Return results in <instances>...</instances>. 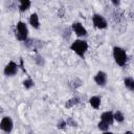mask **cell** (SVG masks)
<instances>
[{"instance_id":"8fae6325","label":"cell","mask_w":134,"mask_h":134,"mask_svg":"<svg viewBox=\"0 0 134 134\" xmlns=\"http://www.w3.org/2000/svg\"><path fill=\"white\" fill-rule=\"evenodd\" d=\"M124 83H125V86H126L128 89H130L131 91H134V80H133V79L127 77V79H125Z\"/></svg>"},{"instance_id":"8992f818","label":"cell","mask_w":134,"mask_h":134,"mask_svg":"<svg viewBox=\"0 0 134 134\" xmlns=\"http://www.w3.org/2000/svg\"><path fill=\"white\" fill-rule=\"evenodd\" d=\"M93 23L97 28H106V26H107L106 20L99 15H94L93 16Z\"/></svg>"},{"instance_id":"9c48e42d","label":"cell","mask_w":134,"mask_h":134,"mask_svg":"<svg viewBox=\"0 0 134 134\" xmlns=\"http://www.w3.org/2000/svg\"><path fill=\"white\" fill-rule=\"evenodd\" d=\"M100 117H102V120L107 122L108 125H111L113 122V119H114V115L111 112H104Z\"/></svg>"},{"instance_id":"277c9868","label":"cell","mask_w":134,"mask_h":134,"mask_svg":"<svg viewBox=\"0 0 134 134\" xmlns=\"http://www.w3.org/2000/svg\"><path fill=\"white\" fill-rule=\"evenodd\" d=\"M0 127L4 132L9 133L13 129V120L10 119V117H7V116L3 117L1 120V124H0Z\"/></svg>"},{"instance_id":"ffe728a7","label":"cell","mask_w":134,"mask_h":134,"mask_svg":"<svg viewBox=\"0 0 134 134\" xmlns=\"http://www.w3.org/2000/svg\"><path fill=\"white\" fill-rule=\"evenodd\" d=\"M112 3H113V4H115V5H118V4H119V2H118V1H117V2H116V1H113Z\"/></svg>"},{"instance_id":"44dd1931","label":"cell","mask_w":134,"mask_h":134,"mask_svg":"<svg viewBox=\"0 0 134 134\" xmlns=\"http://www.w3.org/2000/svg\"><path fill=\"white\" fill-rule=\"evenodd\" d=\"M125 134H133V133H132V132H130V131H127Z\"/></svg>"},{"instance_id":"7a4b0ae2","label":"cell","mask_w":134,"mask_h":134,"mask_svg":"<svg viewBox=\"0 0 134 134\" xmlns=\"http://www.w3.org/2000/svg\"><path fill=\"white\" fill-rule=\"evenodd\" d=\"M113 55L114 59L116 61V63L119 66H124L127 62V54L125 52V50L120 47H114L113 48Z\"/></svg>"},{"instance_id":"7402d4cb","label":"cell","mask_w":134,"mask_h":134,"mask_svg":"<svg viewBox=\"0 0 134 134\" xmlns=\"http://www.w3.org/2000/svg\"><path fill=\"white\" fill-rule=\"evenodd\" d=\"M104 134H113V133H111V132H105Z\"/></svg>"},{"instance_id":"5b68a950","label":"cell","mask_w":134,"mask_h":134,"mask_svg":"<svg viewBox=\"0 0 134 134\" xmlns=\"http://www.w3.org/2000/svg\"><path fill=\"white\" fill-rule=\"evenodd\" d=\"M17 70H18V66H17V64L15 63V62H9L7 65H6V67H5V69H4V73L6 74V75H14V74H16L17 73Z\"/></svg>"},{"instance_id":"ba28073f","label":"cell","mask_w":134,"mask_h":134,"mask_svg":"<svg viewBox=\"0 0 134 134\" xmlns=\"http://www.w3.org/2000/svg\"><path fill=\"white\" fill-rule=\"evenodd\" d=\"M95 83L99 86H105L106 82H107V74L103 71H99L97 72V74L95 75Z\"/></svg>"},{"instance_id":"ac0fdd59","label":"cell","mask_w":134,"mask_h":134,"mask_svg":"<svg viewBox=\"0 0 134 134\" xmlns=\"http://www.w3.org/2000/svg\"><path fill=\"white\" fill-rule=\"evenodd\" d=\"M66 124H67V125H71L72 127H75V126H76V122H75V121H73V119H72L71 117H69V118L67 119Z\"/></svg>"},{"instance_id":"4fadbf2b","label":"cell","mask_w":134,"mask_h":134,"mask_svg":"<svg viewBox=\"0 0 134 134\" xmlns=\"http://www.w3.org/2000/svg\"><path fill=\"white\" fill-rule=\"evenodd\" d=\"M29 6H30V1H28V0H22V1L20 2L19 8H20L21 12H24V10L28 9Z\"/></svg>"},{"instance_id":"2e32d148","label":"cell","mask_w":134,"mask_h":134,"mask_svg":"<svg viewBox=\"0 0 134 134\" xmlns=\"http://www.w3.org/2000/svg\"><path fill=\"white\" fill-rule=\"evenodd\" d=\"M98 128L100 129V130H103V131H107L108 130V128H109V125L107 124V122H105V121H99L98 122Z\"/></svg>"},{"instance_id":"6da1fadb","label":"cell","mask_w":134,"mask_h":134,"mask_svg":"<svg viewBox=\"0 0 134 134\" xmlns=\"http://www.w3.org/2000/svg\"><path fill=\"white\" fill-rule=\"evenodd\" d=\"M70 48L80 57H84L87 48H88V44L85 41L82 40H76L72 43V45L70 46Z\"/></svg>"},{"instance_id":"5bb4252c","label":"cell","mask_w":134,"mask_h":134,"mask_svg":"<svg viewBox=\"0 0 134 134\" xmlns=\"http://www.w3.org/2000/svg\"><path fill=\"white\" fill-rule=\"evenodd\" d=\"M23 85H24V87H25L26 89H29V88H31V87L34 86V82H32L30 79H27V80H25V81L23 82Z\"/></svg>"},{"instance_id":"3957f363","label":"cell","mask_w":134,"mask_h":134,"mask_svg":"<svg viewBox=\"0 0 134 134\" xmlns=\"http://www.w3.org/2000/svg\"><path fill=\"white\" fill-rule=\"evenodd\" d=\"M27 35H28V29H27L26 24L23 23V22H18V24H17V34H16L18 40L25 41L26 38H27Z\"/></svg>"},{"instance_id":"7c38bea8","label":"cell","mask_w":134,"mask_h":134,"mask_svg":"<svg viewBox=\"0 0 134 134\" xmlns=\"http://www.w3.org/2000/svg\"><path fill=\"white\" fill-rule=\"evenodd\" d=\"M90 105L93 107V108H95V109H97L98 107H99V104H100V99H99V97L98 96H92L91 98H90Z\"/></svg>"},{"instance_id":"9a60e30c","label":"cell","mask_w":134,"mask_h":134,"mask_svg":"<svg viewBox=\"0 0 134 134\" xmlns=\"http://www.w3.org/2000/svg\"><path fill=\"white\" fill-rule=\"evenodd\" d=\"M114 118H115L118 122L124 121V115H122V113H121V112H119V111H117V112L114 114Z\"/></svg>"},{"instance_id":"e0dca14e","label":"cell","mask_w":134,"mask_h":134,"mask_svg":"<svg viewBox=\"0 0 134 134\" xmlns=\"http://www.w3.org/2000/svg\"><path fill=\"white\" fill-rule=\"evenodd\" d=\"M77 103V98H72V99H70V100H68L67 102V104H66V107L67 108H70L71 106H73L74 104H76Z\"/></svg>"},{"instance_id":"30bf717a","label":"cell","mask_w":134,"mask_h":134,"mask_svg":"<svg viewBox=\"0 0 134 134\" xmlns=\"http://www.w3.org/2000/svg\"><path fill=\"white\" fill-rule=\"evenodd\" d=\"M29 23L32 27L35 28H39V17L38 15L35 13V14H31L30 18H29Z\"/></svg>"},{"instance_id":"d6986e66","label":"cell","mask_w":134,"mask_h":134,"mask_svg":"<svg viewBox=\"0 0 134 134\" xmlns=\"http://www.w3.org/2000/svg\"><path fill=\"white\" fill-rule=\"evenodd\" d=\"M65 126H66V121H63V120H61L60 124H58V128H60V129H63Z\"/></svg>"},{"instance_id":"52a82bcc","label":"cell","mask_w":134,"mask_h":134,"mask_svg":"<svg viewBox=\"0 0 134 134\" xmlns=\"http://www.w3.org/2000/svg\"><path fill=\"white\" fill-rule=\"evenodd\" d=\"M72 28H73V31H74L79 37L85 36V35L87 34V31H86V29L84 28V26H83L81 23H79V22L73 23V24H72Z\"/></svg>"}]
</instances>
